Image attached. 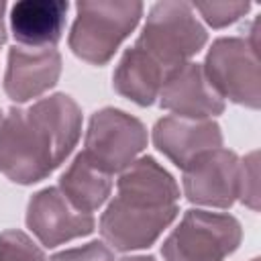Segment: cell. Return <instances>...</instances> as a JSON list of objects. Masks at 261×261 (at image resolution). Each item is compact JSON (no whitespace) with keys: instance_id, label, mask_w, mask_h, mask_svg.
<instances>
[{"instance_id":"1","label":"cell","mask_w":261,"mask_h":261,"mask_svg":"<svg viewBox=\"0 0 261 261\" xmlns=\"http://www.w3.org/2000/svg\"><path fill=\"white\" fill-rule=\"evenodd\" d=\"M80 135L82 108L67 94L14 106L0 124V171L14 184H37L65 161Z\"/></svg>"},{"instance_id":"2","label":"cell","mask_w":261,"mask_h":261,"mask_svg":"<svg viewBox=\"0 0 261 261\" xmlns=\"http://www.w3.org/2000/svg\"><path fill=\"white\" fill-rule=\"evenodd\" d=\"M179 188L153 157L133 161L116 181V196L100 218V234L114 251L151 247L175 220Z\"/></svg>"},{"instance_id":"3","label":"cell","mask_w":261,"mask_h":261,"mask_svg":"<svg viewBox=\"0 0 261 261\" xmlns=\"http://www.w3.org/2000/svg\"><path fill=\"white\" fill-rule=\"evenodd\" d=\"M141 16L143 4L137 0H82L75 4L69 49L92 65H104L135 31Z\"/></svg>"},{"instance_id":"4","label":"cell","mask_w":261,"mask_h":261,"mask_svg":"<svg viewBox=\"0 0 261 261\" xmlns=\"http://www.w3.org/2000/svg\"><path fill=\"white\" fill-rule=\"evenodd\" d=\"M208 33L188 2H157L135 41L167 75L186 65L206 45Z\"/></svg>"},{"instance_id":"5","label":"cell","mask_w":261,"mask_h":261,"mask_svg":"<svg viewBox=\"0 0 261 261\" xmlns=\"http://www.w3.org/2000/svg\"><path fill=\"white\" fill-rule=\"evenodd\" d=\"M243 239L241 222L230 214L188 210L161 245L165 261H224Z\"/></svg>"},{"instance_id":"6","label":"cell","mask_w":261,"mask_h":261,"mask_svg":"<svg viewBox=\"0 0 261 261\" xmlns=\"http://www.w3.org/2000/svg\"><path fill=\"white\" fill-rule=\"evenodd\" d=\"M204 75L224 100L257 110L261 104L259 51L247 39L222 37L212 43L202 63Z\"/></svg>"},{"instance_id":"7","label":"cell","mask_w":261,"mask_h":261,"mask_svg":"<svg viewBox=\"0 0 261 261\" xmlns=\"http://www.w3.org/2000/svg\"><path fill=\"white\" fill-rule=\"evenodd\" d=\"M147 147V128L133 114L118 108H102L92 114L84 155L106 173L124 171Z\"/></svg>"},{"instance_id":"8","label":"cell","mask_w":261,"mask_h":261,"mask_svg":"<svg viewBox=\"0 0 261 261\" xmlns=\"http://www.w3.org/2000/svg\"><path fill=\"white\" fill-rule=\"evenodd\" d=\"M239 157L228 149L202 153L184 167V194L192 204L230 208L239 196Z\"/></svg>"},{"instance_id":"9","label":"cell","mask_w":261,"mask_h":261,"mask_svg":"<svg viewBox=\"0 0 261 261\" xmlns=\"http://www.w3.org/2000/svg\"><path fill=\"white\" fill-rule=\"evenodd\" d=\"M27 226L43 247H57L94 230L92 214L75 210L59 188H43L27 204Z\"/></svg>"},{"instance_id":"10","label":"cell","mask_w":261,"mask_h":261,"mask_svg":"<svg viewBox=\"0 0 261 261\" xmlns=\"http://www.w3.org/2000/svg\"><path fill=\"white\" fill-rule=\"evenodd\" d=\"M61 73V55L53 47H10L4 92L14 102H29L51 90Z\"/></svg>"},{"instance_id":"11","label":"cell","mask_w":261,"mask_h":261,"mask_svg":"<svg viewBox=\"0 0 261 261\" xmlns=\"http://www.w3.org/2000/svg\"><path fill=\"white\" fill-rule=\"evenodd\" d=\"M159 104L175 116L196 120H210L224 110V100L206 80L202 65L192 61L167 75L159 92Z\"/></svg>"},{"instance_id":"12","label":"cell","mask_w":261,"mask_h":261,"mask_svg":"<svg viewBox=\"0 0 261 261\" xmlns=\"http://www.w3.org/2000/svg\"><path fill=\"white\" fill-rule=\"evenodd\" d=\"M155 147L177 167H186L202 153L222 147V130L214 120L163 116L153 126Z\"/></svg>"},{"instance_id":"13","label":"cell","mask_w":261,"mask_h":261,"mask_svg":"<svg viewBox=\"0 0 261 261\" xmlns=\"http://www.w3.org/2000/svg\"><path fill=\"white\" fill-rule=\"evenodd\" d=\"M65 14L67 2L63 0H22L10 10V29L22 45L51 47L63 35Z\"/></svg>"},{"instance_id":"14","label":"cell","mask_w":261,"mask_h":261,"mask_svg":"<svg viewBox=\"0 0 261 261\" xmlns=\"http://www.w3.org/2000/svg\"><path fill=\"white\" fill-rule=\"evenodd\" d=\"M165 80L167 73L145 51L137 49L135 45L122 53L112 73L114 90L139 106H151L155 98H159Z\"/></svg>"},{"instance_id":"15","label":"cell","mask_w":261,"mask_h":261,"mask_svg":"<svg viewBox=\"0 0 261 261\" xmlns=\"http://www.w3.org/2000/svg\"><path fill=\"white\" fill-rule=\"evenodd\" d=\"M110 173L96 167L84 153H80L59 177V192L67 202L86 214L98 210L110 196Z\"/></svg>"},{"instance_id":"16","label":"cell","mask_w":261,"mask_h":261,"mask_svg":"<svg viewBox=\"0 0 261 261\" xmlns=\"http://www.w3.org/2000/svg\"><path fill=\"white\" fill-rule=\"evenodd\" d=\"M0 261H47L39 245L22 230H4L0 234Z\"/></svg>"},{"instance_id":"17","label":"cell","mask_w":261,"mask_h":261,"mask_svg":"<svg viewBox=\"0 0 261 261\" xmlns=\"http://www.w3.org/2000/svg\"><path fill=\"white\" fill-rule=\"evenodd\" d=\"M212 29H222L237 22L251 8L249 2H198L192 6Z\"/></svg>"},{"instance_id":"18","label":"cell","mask_w":261,"mask_h":261,"mask_svg":"<svg viewBox=\"0 0 261 261\" xmlns=\"http://www.w3.org/2000/svg\"><path fill=\"white\" fill-rule=\"evenodd\" d=\"M245 206L251 210H259V165L257 151H251L239 163V196Z\"/></svg>"},{"instance_id":"19","label":"cell","mask_w":261,"mask_h":261,"mask_svg":"<svg viewBox=\"0 0 261 261\" xmlns=\"http://www.w3.org/2000/svg\"><path fill=\"white\" fill-rule=\"evenodd\" d=\"M49 261H114V255H112L110 247H106L104 243L92 241L88 245L55 253Z\"/></svg>"},{"instance_id":"20","label":"cell","mask_w":261,"mask_h":261,"mask_svg":"<svg viewBox=\"0 0 261 261\" xmlns=\"http://www.w3.org/2000/svg\"><path fill=\"white\" fill-rule=\"evenodd\" d=\"M4 10H6V2L0 0V47L6 41V24H4Z\"/></svg>"},{"instance_id":"21","label":"cell","mask_w":261,"mask_h":261,"mask_svg":"<svg viewBox=\"0 0 261 261\" xmlns=\"http://www.w3.org/2000/svg\"><path fill=\"white\" fill-rule=\"evenodd\" d=\"M120 261H155V257H151V255H133V257H124Z\"/></svg>"},{"instance_id":"22","label":"cell","mask_w":261,"mask_h":261,"mask_svg":"<svg viewBox=\"0 0 261 261\" xmlns=\"http://www.w3.org/2000/svg\"><path fill=\"white\" fill-rule=\"evenodd\" d=\"M2 118H4V114H2V110H0V124H2Z\"/></svg>"},{"instance_id":"23","label":"cell","mask_w":261,"mask_h":261,"mask_svg":"<svg viewBox=\"0 0 261 261\" xmlns=\"http://www.w3.org/2000/svg\"><path fill=\"white\" fill-rule=\"evenodd\" d=\"M251 261H259V259H251Z\"/></svg>"}]
</instances>
